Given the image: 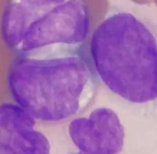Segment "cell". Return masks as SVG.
<instances>
[{"mask_svg":"<svg viewBox=\"0 0 157 154\" xmlns=\"http://www.w3.org/2000/svg\"><path fill=\"white\" fill-rule=\"evenodd\" d=\"M90 29L85 0H9L2 16L3 41L18 55L79 52Z\"/></svg>","mask_w":157,"mask_h":154,"instance_id":"obj_3","label":"cell"},{"mask_svg":"<svg viewBox=\"0 0 157 154\" xmlns=\"http://www.w3.org/2000/svg\"><path fill=\"white\" fill-rule=\"evenodd\" d=\"M11 95L36 121L57 123L89 107L97 92L95 72L79 52L18 55L7 75Z\"/></svg>","mask_w":157,"mask_h":154,"instance_id":"obj_1","label":"cell"},{"mask_svg":"<svg viewBox=\"0 0 157 154\" xmlns=\"http://www.w3.org/2000/svg\"><path fill=\"white\" fill-rule=\"evenodd\" d=\"M67 132L79 153H119L125 143L124 125L117 113L107 107L96 108L87 117H75Z\"/></svg>","mask_w":157,"mask_h":154,"instance_id":"obj_4","label":"cell"},{"mask_svg":"<svg viewBox=\"0 0 157 154\" xmlns=\"http://www.w3.org/2000/svg\"><path fill=\"white\" fill-rule=\"evenodd\" d=\"M36 120L16 103L0 104V154H48V137L35 129Z\"/></svg>","mask_w":157,"mask_h":154,"instance_id":"obj_5","label":"cell"},{"mask_svg":"<svg viewBox=\"0 0 157 154\" xmlns=\"http://www.w3.org/2000/svg\"><path fill=\"white\" fill-rule=\"evenodd\" d=\"M90 52L95 74L113 94L134 104L157 99V41L137 16H106L92 33Z\"/></svg>","mask_w":157,"mask_h":154,"instance_id":"obj_2","label":"cell"}]
</instances>
